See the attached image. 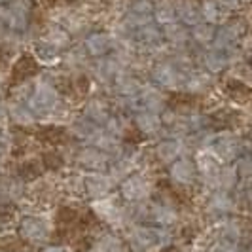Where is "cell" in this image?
I'll return each mask as SVG.
<instances>
[{
	"label": "cell",
	"mask_w": 252,
	"mask_h": 252,
	"mask_svg": "<svg viewBox=\"0 0 252 252\" xmlns=\"http://www.w3.org/2000/svg\"><path fill=\"white\" fill-rule=\"evenodd\" d=\"M57 101H59L57 89L48 78H36L32 82V91L27 99V104L31 106V110L36 116L53 112L57 106Z\"/></svg>",
	"instance_id": "obj_1"
},
{
	"label": "cell",
	"mask_w": 252,
	"mask_h": 252,
	"mask_svg": "<svg viewBox=\"0 0 252 252\" xmlns=\"http://www.w3.org/2000/svg\"><path fill=\"white\" fill-rule=\"evenodd\" d=\"M8 6V31L25 32L31 27V13H32V2L31 0H12Z\"/></svg>",
	"instance_id": "obj_2"
},
{
	"label": "cell",
	"mask_w": 252,
	"mask_h": 252,
	"mask_svg": "<svg viewBox=\"0 0 252 252\" xmlns=\"http://www.w3.org/2000/svg\"><path fill=\"white\" fill-rule=\"evenodd\" d=\"M48 233H50V226L40 216H27L21 222V235L29 241H34V243L44 241L48 237Z\"/></svg>",
	"instance_id": "obj_3"
},
{
	"label": "cell",
	"mask_w": 252,
	"mask_h": 252,
	"mask_svg": "<svg viewBox=\"0 0 252 252\" xmlns=\"http://www.w3.org/2000/svg\"><path fill=\"white\" fill-rule=\"evenodd\" d=\"M40 38L59 51L66 50L68 44H70V32L63 25H59V23H50V25L44 29V32H42Z\"/></svg>",
	"instance_id": "obj_4"
},
{
	"label": "cell",
	"mask_w": 252,
	"mask_h": 252,
	"mask_svg": "<svg viewBox=\"0 0 252 252\" xmlns=\"http://www.w3.org/2000/svg\"><path fill=\"white\" fill-rule=\"evenodd\" d=\"M8 118L19 127H31L36 122V114L23 101H12L8 104Z\"/></svg>",
	"instance_id": "obj_5"
},
{
	"label": "cell",
	"mask_w": 252,
	"mask_h": 252,
	"mask_svg": "<svg viewBox=\"0 0 252 252\" xmlns=\"http://www.w3.org/2000/svg\"><path fill=\"white\" fill-rule=\"evenodd\" d=\"M86 50L91 55H102L110 50V36L104 32H91L86 38Z\"/></svg>",
	"instance_id": "obj_6"
},
{
	"label": "cell",
	"mask_w": 252,
	"mask_h": 252,
	"mask_svg": "<svg viewBox=\"0 0 252 252\" xmlns=\"http://www.w3.org/2000/svg\"><path fill=\"white\" fill-rule=\"evenodd\" d=\"M34 55H36V59L40 63L44 64H51L53 61H57L59 59V50H55L53 46H50L48 42H44L42 38L34 42Z\"/></svg>",
	"instance_id": "obj_7"
},
{
	"label": "cell",
	"mask_w": 252,
	"mask_h": 252,
	"mask_svg": "<svg viewBox=\"0 0 252 252\" xmlns=\"http://www.w3.org/2000/svg\"><path fill=\"white\" fill-rule=\"evenodd\" d=\"M80 159H82V163L86 165H97L101 161V156H99V152L95 150H84L82 156H80Z\"/></svg>",
	"instance_id": "obj_8"
},
{
	"label": "cell",
	"mask_w": 252,
	"mask_h": 252,
	"mask_svg": "<svg viewBox=\"0 0 252 252\" xmlns=\"http://www.w3.org/2000/svg\"><path fill=\"white\" fill-rule=\"evenodd\" d=\"M175 17V8H171L169 4H161L159 8H158V19L159 21H169V19H173Z\"/></svg>",
	"instance_id": "obj_9"
},
{
	"label": "cell",
	"mask_w": 252,
	"mask_h": 252,
	"mask_svg": "<svg viewBox=\"0 0 252 252\" xmlns=\"http://www.w3.org/2000/svg\"><path fill=\"white\" fill-rule=\"evenodd\" d=\"M6 120H8V104H4V102L0 101V126H2Z\"/></svg>",
	"instance_id": "obj_10"
},
{
	"label": "cell",
	"mask_w": 252,
	"mask_h": 252,
	"mask_svg": "<svg viewBox=\"0 0 252 252\" xmlns=\"http://www.w3.org/2000/svg\"><path fill=\"white\" fill-rule=\"evenodd\" d=\"M44 252H66V251L61 249V247H50V249H46Z\"/></svg>",
	"instance_id": "obj_11"
},
{
	"label": "cell",
	"mask_w": 252,
	"mask_h": 252,
	"mask_svg": "<svg viewBox=\"0 0 252 252\" xmlns=\"http://www.w3.org/2000/svg\"><path fill=\"white\" fill-rule=\"evenodd\" d=\"M4 31L6 29H0V44H2V38H4Z\"/></svg>",
	"instance_id": "obj_12"
},
{
	"label": "cell",
	"mask_w": 252,
	"mask_h": 252,
	"mask_svg": "<svg viewBox=\"0 0 252 252\" xmlns=\"http://www.w3.org/2000/svg\"><path fill=\"white\" fill-rule=\"evenodd\" d=\"M12 0H0V4H10Z\"/></svg>",
	"instance_id": "obj_13"
}]
</instances>
